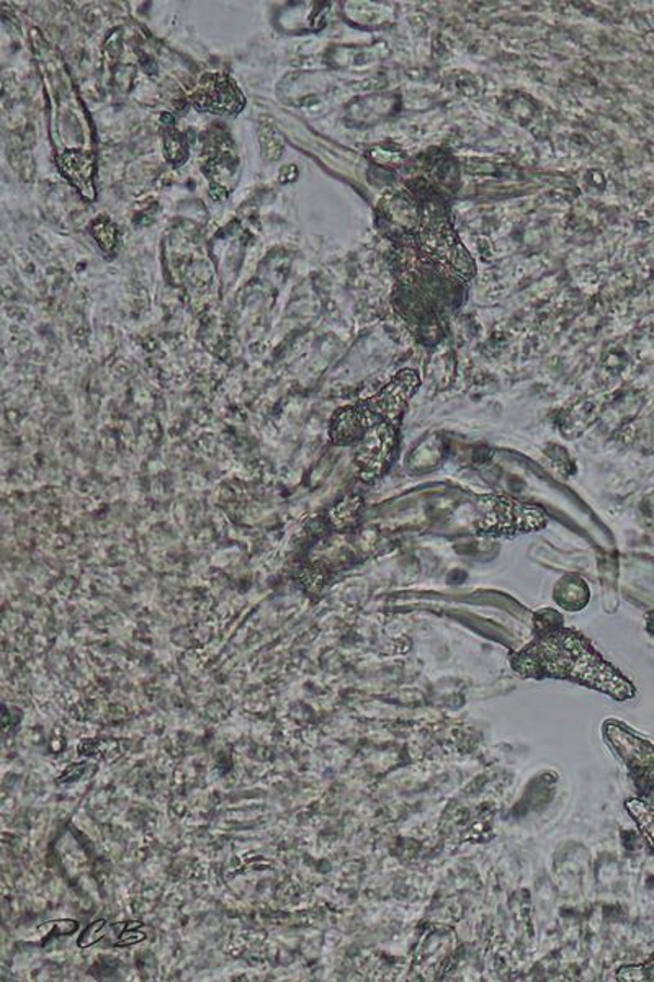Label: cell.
<instances>
[{"mask_svg":"<svg viewBox=\"0 0 654 982\" xmlns=\"http://www.w3.org/2000/svg\"><path fill=\"white\" fill-rule=\"evenodd\" d=\"M419 384L415 370H403L372 397L340 407L331 417V442L353 446L356 475L362 481L382 478L392 466L403 417Z\"/></svg>","mask_w":654,"mask_h":982,"instance_id":"cell-1","label":"cell"},{"mask_svg":"<svg viewBox=\"0 0 654 982\" xmlns=\"http://www.w3.org/2000/svg\"><path fill=\"white\" fill-rule=\"evenodd\" d=\"M510 665L522 677L576 682L618 701L634 697L633 684L585 636L562 625H540L535 638L510 655Z\"/></svg>","mask_w":654,"mask_h":982,"instance_id":"cell-2","label":"cell"},{"mask_svg":"<svg viewBox=\"0 0 654 982\" xmlns=\"http://www.w3.org/2000/svg\"><path fill=\"white\" fill-rule=\"evenodd\" d=\"M477 530L486 537H516L533 533L548 525V514L539 505L523 504L503 494L481 495Z\"/></svg>","mask_w":654,"mask_h":982,"instance_id":"cell-3","label":"cell"},{"mask_svg":"<svg viewBox=\"0 0 654 982\" xmlns=\"http://www.w3.org/2000/svg\"><path fill=\"white\" fill-rule=\"evenodd\" d=\"M194 106L203 112L236 113L243 109L239 90L221 76H208L201 81L194 96Z\"/></svg>","mask_w":654,"mask_h":982,"instance_id":"cell-4","label":"cell"},{"mask_svg":"<svg viewBox=\"0 0 654 982\" xmlns=\"http://www.w3.org/2000/svg\"><path fill=\"white\" fill-rule=\"evenodd\" d=\"M607 737L612 746L615 747L621 759L627 762L631 770L637 772H651L654 769V746L646 740L638 739L633 734L625 731L617 724H608Z\"/></svg>","mask_w":654,"mask_h":982,"instance_id":"cell-5","label":"cell"},{"mask_svg":"<svg viewBox=\"0 0 654 982\" xmlns=\"http://www.w3.org/2000/svg\"><path fill=\"white\" fill-rule=\"evenodd\" d=\"M60 164L70 181L81 187V191L87 192L94 174V158L79 155V152H67L61 159Z\"/></svg>","mask_w":654,"mask_h":982,"instance_id":"cell-6","label":"cell"},{"mask_svg":"<svg viewBox=\"0 0 654 982\" xmlns=\"http://www.w3.org/2000/svg\"><path fill=\"white\" fill-rule=\"evenodd\" d=\"M360 511H362V501L359 498L344 499L343 502L331 508L330 521L337 530H346L356 524Z\"/></svg>","mask_w":654,"mask_h":982,"instance_id":"cell-7","label":"cell"},{"mask_svg":"<svg viewBox=\"0 0 654 982\" xmlns=\"http://www.w3.org/2000/svg\"><path fill=\"white\" fill-rule=\"evenodd\" d=\"M627 809L633 815L634 822L640 827L641 834L646 838L647 844L654 848V809H651L646 802L641 799H630L627 801Z\"/></svg>","mask_w":654,"mask_h":982,"instance_id":"cell-8","label":"cell"},{"mask_svg":"<svg viewBox=\"0 0 654 982\" xmlns=\"http://www.w3.org/2000/svg\"><path fill=\"white\" fill-rule=\"evenodd\" d=\"M618 978L625 979V981H654V955L641 966L621 969Z\"/></svg>","mask_w":654,"mask_h":982,"instance_id":"cell-9","label":"cell"},{"mask_svg":"<svg viewBox=\"0 0 654 982\" xmlns=\"http://www.w3.org/2000/svg\"><path fill=\"white\" fill-rule=\"evenodd\" d=\"M94 236L99 241L102 249L110 250L115 247L116 231L109 220H99L94 224Z\"/></svg>","mask_w":654,"mask_h":982,"instance_id":"cell-10","label":"cell"},{"mask_svg":"<svg viewBox=\"0 0 654 982\" xmlns=\"http://www.w3.org/2000/svg\"><path fill=\"white\" fill-rule=\"evenodd\" d=\"M165 151H168L169 161L178 164L187 156V145H185L184 136L175 132L165 136Z\"/></svg>","mask_w":654,"mask_h":982,"instance_id":"cell-11","label":"cell"}]
</instances>
